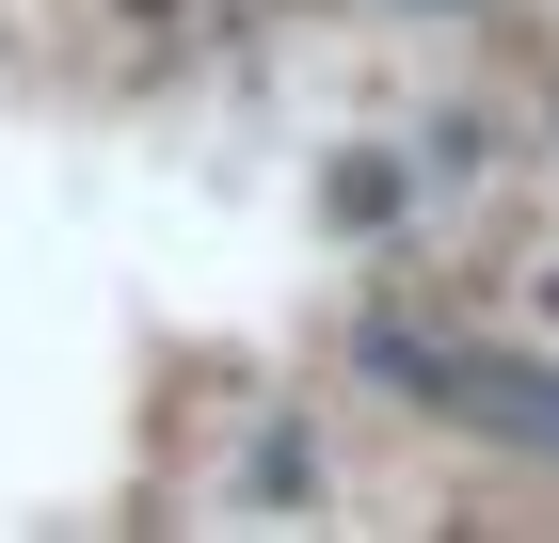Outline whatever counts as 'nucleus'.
Here are the masks:
<instances>
[{
    "instance_id": "nucleus-1",
    "label": "nucleus",
    "mask_w": 559,
    "mask_h": 543,
    "mask_svg": "<svg viewBox=\"0 0 559 543\" xmlns=\"http://www.w3.org/2000/svg\"><path fill=\"white\" fill-rule=\"evenodd\" d=\"M368 368L416 383L431 416H479V432H512V448L559 463V368H512V352H431V335H400V320H368Z\"/></svg>"
}]
</instances>
